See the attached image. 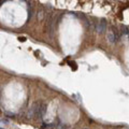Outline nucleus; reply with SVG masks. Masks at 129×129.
<instances>
[{
	"label": "nucleus",
	"instance_id": "7",
	"mask_svg": "<svg viewBox=\"0 0 129 129\" xmlns=\"http://www.w3.org/2000/svg\"><path fill=\"white\" fill-rule=\"evenodd\" d=\"M18 40H20V42H25V41L27 40V39H26L25 37H20V38H18Z\"/></svg>",
	"mask_w": 129,
	"mask_h": 129
},
{
	"label": "nucleus",
	"instance_id": "5",
	"mask_svg": "<svg viewBox=\"0 0 129 129\" xmlns=\"http://www.w3.org/2000/svg\"><path fill=\"white\" fill-rule=\"evenodd\" d=\"M32 15H33V9L32 5H30V7H28V20L32 17Z\"/></svg>",
	"mask_w": 129,
	"mask_h": 129
},
{
	"label": "nucleus",
	"instance_id": "10",
	"mask_svg": "<svg viewBox=\"0 0 129 129\" xmlns=\"http://www.w3.org/2000/svg\"><path fill=\"white\" fill-rule=\"evenodd\" d=\"M84 129H87V128H84Z\"/></svg>",
	"mask_w": 129,
	"mask_h": 129
},
{
	"label": "nucleus",
	"instance_id": "1",
	"mask_svg": "<svg viewBox=\"0 0 129 129\" xmlns=\"http://www.w3.org/2000/svg\"><path fill=\"white\" fill-rule=\"evenodd\" d=\"M106 28H108V26H106V20H104V18H102V20H100V22L98 23V25H97L96 30H97V32L98 33L102 35V33L106 32Z\"/></svg>",
	"mask_w": 129,
	"mask_h": 129
},
{
	"label": "nucleus",
	"instance_id": "8",
	"mask_svg": "<svg viewBox=\"0 0 129 129\" xmlns=\"http://www.w3.org/2000/svg\"><path fill=\"white\" fill-rule=\"evenodd\" d=\"M2 123H4V124H8V119H2Z\"/></svg>",
	"mask_w": 129,
	"mask_h": 129
},
{
	"label": "nucleus",
	"instance_id": "9",
	"mask_svg": "<svg viewBox=\"0 0 129 129\" xmlns=\"http://www.w3.org/2000/svg\"><path fill=\"white\" fill-rule=\"evenodd\" d=\"M61 129H65V126H63V128H61Z\"/></svg>",
	"mask_w": 129,
	"mask_h": 129
},
{
	"label": "nucleus",
	"instance_id": "3",
	"mask_svg": "<svg viewBox=\"0 0 129 129\" xmlns=\"http://www.w3.org/2000/svg\"><path fill=\"white\" fill-rule=\"evenodd\" d=\"M106 38H108L109 42H111V43H115V42H116V39H115V37H114V35H113L112 31H110V32L106 35Z\"/></svg>",
	"mask_w": 129,
	"mask_h": 129
},
{
	"label": "nucleus",
	"instance_id": "11",
	"mask_svg": "<svg viewBox=\"0 0 129 129\" xmlns=\"http://www.w3.org/2000/svg\"><path fill=\"white\" fill-rule=\"evenodd\" d=\"M1 129H3V128H1Z\"/></svg>",
	"mask_w": 129,
	"mask_h": 129
},
{
	"label": "nucleus",
	"instance_id": "2",
	"mask_svg": "<svg viewBox=\"0 0 129 129\" xmlns=\"http://www.w3.org/2000/svg\"><path fill=\"white\" fill-rule=\"evenodd\" d=\"M112 32H113L114 37H115V39H116V42L121 40V31L118 30V28H116L115 26H113V27H112Z\"/></svg>",
	"mask_w": 129,
	"mask_h": 129
},
{
	"label": "nucleus",
	"instance_id": "6",
	"mask_svg": "<svg viewBox=\"0 0 129 129\" xmlns=\"http://www.w3.org/2000/svg\"><path fill=\"white\" fill-rule=\"evenodd\" d=\"M38 18L39 20H42L43 18V10L42 9L40 10V12H38Z\"/></svg>",
	"mask_w": 129,
	"mask_h": 129
},
{
	"label": "nucleus",
	"instance_id": "4",
	"mask_svg": "<svg viewBox=\"0 0 129 129\" xmlns=\"http://www.w3.org/2000/svg\"><path fill=\"white\" fill-rule=\"evenodd\" d=\"M121 32L123 33V35H128V37H129V29H128V27H127V26L121 25Z\"/></svg>",
	"mask_w": 129,
	"mask_h": 129
}]
</instances>
